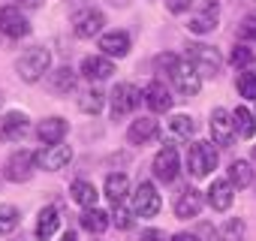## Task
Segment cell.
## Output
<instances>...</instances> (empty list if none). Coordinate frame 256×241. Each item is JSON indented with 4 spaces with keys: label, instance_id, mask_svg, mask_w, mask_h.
I'll use <instances>...</instances> for the list:
<instances>
[{
    "label": "cell",
    "instance_id": "obj_1",
    "mask_svg": "<svg viewBox=\"0 0 256 241\" xmlns=\"http://www.w3.org/2000/svg\"><path fill=\"white\" fill-rule=\"evenodd\" d=\"M217 163H220V154H217V145L211 139L190 142V148H187V172H190V178H196V181L211 178Z\"/></svg>",
    "mask_w": 256,
    "mask_h": 241
},
{
    "label": "cell",
    "instance_id": "obj_2",
    "mask_svg": "<svg viewBox=\"0 0 256 241\" xmlns=\"http://www.w3.org/2000/svg\"><path fill=\"white\" fill-rule=\"evenodd\" d=\"M16 70H18V78H22V82L36 84L42 76L52 72V52H48L46 46H30V48L18 58Z\"/></svg>",
    "mask_w": 256,
    "mask_h": 241
},
{
    "label": "cell",
    "instance_id": "obj_3",
    "mask_svg": "<svg viewBox=\"0 0 256 241\" xmlns=\"http://www.w3.org/2000/svg\"><path fill=\"white\" fill-rule=\"evenodd\" d=\"M184 58L199 70L202 78H217L223 72V54L214 48V46H205V42H190Z\"/></svg>",
    "mask_w": 256,
    "mask_h": 241
},
{
    "label": "cell",
    "instance_id": "obj_4",
    "mask_svg": "<svg viewBox=\"0 0 256 241\" xmlns=\"http://www.w3.org/2000/svg\"><path fill=\"white\" fill-rule=\"evenodd\" d=\"M139 102H145V96H142V90H139L136 84H130V82L114 84L112 94H108V112H112V120H120V118H126V114H133V112L139 108Z\"/></svg>",
    "mask_w": 256,
    "mask_h": 241
},
{
    "label": "cell",
    "instance_id": "obj_5",
    "mask_svg": "<svg viewBox=\"0 0 256 241\" xmlns=\"http://www.w3.org/2000/svg\"><path fill=\"white\" fill-rule=\"evenodd\" d=\"M130 208H133V214L139 220H151V217L160 214L163 199H160V193H157V187L151 181H139L133 187V193H130Z\"/></svg>",
    "mask_w": 256,
    "mask_h": 241
},
{
    "label": "cell",
    "instance_id": "obj_6",
    "mask_svg": "<svg viewBox=\"0 0 256 241\" xmlns=\"http://www.w3.org/2000/svg\"><path fill=\"white\" fill-rule=\"evenodd\" d=\"M151 169H154V178H157V181H163V184L178 181V175H181V154H178V145L163 142V148L154 154Z\"/></svg>",
    "mask_w": 256,
    "mask_h": 241
},
{
    "label": "cell",
    "instance_id": "obj_7",
    "mask_svg": "<svg viewBox=\"0 0 256 241\" xmlns=\"http://www.w3.org/2000/svg\"><path fill=\"white\" fill-rule=\"evenodd\" d=\"M34 172H36V154L28 151V148L12 151V154L6 157V163H4V178L12 181V184H24V181H30Z\"/></svg>",
    "mask_w": 256,
    "mask_h": 241
},
{
    "label": "cell",
    "instance_id": "obj_8",
    "mask_svg": "<svg viewBox=\"0 0 256 241\" xmlns=\"http://www.w3.org/2000/svg\"><path fill=\"white\" fill-rule=\"evenodd\" d=\"M208 127H211V142L217 145V148H229L232 142H235V124H232V112L229 108H223V106H217L214 112H211V118H208Z\"/></svg>",
    "mask_w": 256,
    "mask_h": 241
},
{
    "label": "cell",
    "instance_id": "obj_9",
    "mask_svg": "<svg viewBox=\"0 0 256 241\" xmlns=\"http://www.w3.org/2000/svg\"><path fill=\"white\" fill-rule=\"evenodd\" d=\"M169 78H172V84H175V90H178L181 96H196L199 88H202V76H199V70H196L187 58L178 60V66L172 70Z\"/></svg>",
    "mask_w": 256,
    "mask_h": 241
},
{
    "label": "cell",
    "instance_id": "obj_10",
    "mask_svg": "<svg viewBox=\"0 0 256 241\" xmlns=\"http://www.w3.org/2000/svg\"><path fill=\"white\" fill-rule=\"evenodd\" d=\"M205 205H208V202H205V193H202V190H196V187H184V190L175 196L172 211H175L178 220H193V217L202 214Z\"/></svg>",
    "mask_w": 256,
    "mask_h": 241
},
{
    "label": "cell",
    "instance_id": "obj_11",
    "mask_svg": "<svg viewBox=\"0 0 256 241\" xmlns=\"http://www.w3.org/2000/svg\"><path fill=\"white\" fill-rule=\"evenodd\" d=\"M0 34L10 36V40H24V36H30V22L12 4L10 6H0Z\"/></svg>",
    "mask_w": 256,
    "mask_h": 241
},
{
    "label": "cell",
    "instance_id": "obj_12",
    "mask_svg": "<svg viewBox=\"0 0 256 241\" xmlns=\"http://www.w3.org/2000/svg\"><path fill=\"white\" fill-rule=\"evenodd\" d=\"M70 160H72V148L70 145H46V148H40L36 151V169H42V172H60V169H66L70 166Z\"/></svg>",
    "mask_w": 256,
    "mask_h": 241
},
{
    "label": "cell",
    "instance_id": "obj_13",
    "mask_svg": "<svg viewBox=\"0 0 256 241\" xmlns=\"http://www.w3.org/2000/svg\"><path fill=\"white\" fill-rule=\"evenodd\" d=\"M160 139V124L151 118V114H139L130 127H126V142L142 148V145H151Z\"/></svg>",
    "mask_w": 256,
    "mask_h": 241
},
{
    "label": "cell",
    "instance_id": "obj_14",
    "mask_svg": "<svg viewBox=\"0 0 256 241\" xmlns=\"http://www.w3.org/2000/svg\"><path fill=\"white\" fill-rule=\"evenodd\" d=\"M102 24H106V16L100 12V10H78L76 16H72V34L78 36V40H94V36H100L102 34Z\"/></svg>",
    "mask_w": 256,
    "mask_h": 241
},
{
    "label": "cell",
    "instance_id": "obj_15",
    "mask_svg": "<svg viewBox=\"0 0 256 241\" xmlns=\"http://www.w3.org/2000/svg\"><path fill=\"white\" fill-rule=\"evenodd\" d=\"M142 96H145V106H148L154 114H169V112H172L175 96H172V90H169L160 78H151V82L142 88Z\"/></svg>",
    "mask_w": 256,
    "mask_h": 241
},
{
    "label": "cell",
    "instance_id": "obj_16",
    "mask_svg": "<svg viewBox=\"0 0 256 241\" xmlns=\"http://www.w3.org/2000/svg\"><path fill=\"white\" fill-rule=\"evenodd\" d=\"M96 46H100V52L106 58H114V60L126 58V54H130V48H133L130 34H126V30H106V34L96 36Z\"/></svg>",
    "mask_w": 256,
    "mask_h": 241
},
{
    "label": "cell",
    "instance_id": "obj_17",
    "mask_svg": "<svg viewBox=\"0 0 256 241\" xmlns=\"http://www.w3.org/2000/svg\"><path fill=\"white\" fill-rule=\"evenodd\" d=\"M205 202L214 208V211H229L232 208V202H235V187H232V181L229 178H211V184H208V190H205Z\"/></svg>",
    "mask_w": 256,
    "mask_h": 241
},
{
    "label": "cell",
    "instance_id": "obj_18",
    "mask_svg": "<svg viewBox=\"0 0 256 241\" xmlns=\"http://www.w3.org/2000/svg\"><path fill=\"white\" fill-rule=\"evenodd\" d=\"M217 22H220V4H217V0H205V4H202V10L190 16V22H187V30L202 36V34H211V30L217 28Z\"/></svg>",
    "mask_w": 256,
    "mask_h": 241
},
{
    "label": "cell",
    "instance_id": "obj_19",
    "mask_svg": "<svg viewBox=\"0 0 256 241\" xmlns=\"http://www.w3.org/2000/svg\"><path fill=\"white\" fill-rule=\"evenodd\" d=\"M66 133H70V124H66L60 114H48V118H42L40 124H36L40 145H60L66 139Z\"/></svg>",
    "mask_w": 256,
    "mask_h": 241
},
{
    "label": "cell",
    "instance_id": "obj_20",
    "mask_svg": "<svg viewBox=\"0 0 256 241\" xmlns=\"http://www.w3.org/2000/svg\"><path fill=\"white\" fill-rule=\"evenodd\" d=\"M28 130H30V118L24 112H18V108H12V112H6L0 118V139H6V142L24 139Z\"/></svg>",
    "mask_w": 256,
    "mask_h": 241
},
{
    "label": "cell",
    "instance_id": "obj_21",
    "mask_svg": "<svg viewBox=\"0 0 256 241\" xmlns=\"http://www.w3.org/2000/svg\"><path fill=\"white\" fill-rule=\"evenodd\" d=\"M58 229H60V211H58L54 205H42V208L36 211V223H34V235H36V241H48V238H54Z\"/></svg>",
    "mask_w": 256,
    "mask_h": 241
},
{
    "label": "cell",
    "instance_id": "obj_22",
    "mask_svg": "<svg viewBox=\"0 0 256 241\" xmlns=\"http://www.w3.org/2000/svg\"><path fill=\"white\" fill-rule=\"evenodd\" d=\"M102 193H106V199H108V205L114 208V205H124L126 199H130V178H126L124 172H108L106 175V184H102Z\"/></svg>",
    "mask_w": 256,
    "mask_h": 241
},
{
    "label": "cell",
    "instance_id": "obj_23",
    "mask_svg": "<svg viewBox=\"0 0 256 241\" xmlns=\"http://www.w3.org/2000/svg\"><path fill=\"white\" fill-rule=\"evenodd\" d=\"M78 72H82L88 82H106V78H112L114 64H112V58H106V54H88V58L82 60Z\"/></svg>",
    "mask_w": 256,
    "mask_h": 241
},
{
    "label": "cell",
    "instance_id": "obj_24",
    "mask_svg": "<svg viewBox=\"0 0 256 241\" xmlns=\"http://www.w3.org/2000/svg\"><path fill=\"white\" fill-rule=\"evenodd\" d=\"M76 84H78V72H76L72 66H66V64L48 72V88H52L54 94H60V96L72 94V90H76Z\"/></svg>",
    "mask_w": 256,
    "mask_h": 241
},
{
    "label": "cell",
    "instance_id": "obj_25",
    "mask_svg": "<svg viewBox=\"0 0 256 241\" xmlns=\"http://www.w3.org/2000/svg\"><path fill=\"white\" fill-rule=\"evenodd\" d=\"M70 199H72L76 205H82V208H96V202H100V190L94 187V181H88V178H76V181L70 184Z\"/></svg>",
    "mask_w": 256,
    "mask_h": 241
},
{
    "label": "cell",
    "instance_id": "obj_26",
    "mask_svg": "<svg viewBox=\"0 0 256 241\" xmlns=\"http://www.w3.org/2000/svg\"><path fill=\"white\" fill-rule=\"evenodd\" d=\"M78 226L90 235H102L108 226H112V214L102 211V208H84L82 217H78Z\"/></svg>",
    "mask_w": 256,
    "mask_h": 241
},
{
    "label": "cell",
    "instance_id": "obj_27",
    "mask_svg": "<svg viewBox=\"0 0 256 241\" xmlns=\"http://www.w3.org/2000/svg\"><path fill=\"white\" fill-rule=\"evenodd\" d=\"M226 178L232 181L235 190H247L253 184V166H250V160H232L229 169H226Z\"/></svg>",
    "mask_w": 256,
    "mask_h": 241
},
{
    "label": "cell",
    "instance_id": "obj_28",
    "mask_svg": "<svg viewBox=\"0 0 256 241\" xmlns=\"http://www.w3.org/2000/svg\"><path fill=\"white\" fill-rule=\"evenodd\" d=\"M232 124H235V133L241 139H253L256 136V112H250L247 106H238L232 112Z\"/></svg>",
    "mask_w": 256,
    "mask_h": 241
},
{
    "label": "cell",
    "instance_id": "obj_29",
    "mask_svg": "<svg viewBox=\"0 0 256 241\" xmlns=\"http://www.w3.org/2000/svg\"><path fill=\"white\" fill-rule=\"evenodd\" d=\"M196 118L193 114H172L169 118V133L175 136V139H193L196 136Z\"/></svg>",
    "mask_w": 256,
    "mask_h": 241
},
{
    "label": "cell",
    "instance_id": "obj_30",
    "mask_svg": "<svg viewBox=\"0 0 256 241\" xmlns=\"http://www.w3.org/2000/svg\"><path fill=\"white\" fill-rule=\"evenodd\" d=\"M102 106H106V94H102L100 88H88V90L78 96V112H84V114H100Z\"/></svg>",
    "mask_w": 256,
    "mask_h": 241
},
{
    "label": "cell",
    "instance_id": "obj_31",
    "mask_svg": "<svg viewBox=\"0 0 256 241\" xmlns=\"http://www.w3.org/2000/svg\"><path fill=\"white\" fill-rule=\"evenodd\" d=\"M22 223V211L16 205H0V238H6L18 229Z\"/></svg>",
    "mask_w": 256,
    "mask_h": 241
},
{
    "label": "cell",
    "instance_id": "obj_32",
    "mask_svg": "<svg viewBox=\"0 0 256 241\" xmlns=\"http://www.w3.org/2000/svg\"><path fill=\"white\" fill-rule=\"evenodd\" d=\"M235 88H238V94H241L244 100H256V72L241 70L238 78H235Z\"/></svg>",
    "mask_w": 256,
    "mask_h": 241
},
{
    "label": "cell",
    "instance_id": "obj_33",
    "mask_svg": "<svg viewBox=\"0 0 256 241\" xmlns=\"http://www.w3.org/2000/svg\"><path fill=\"white\" fill-rule=\"evenodd\" d=\"M229 60H232V66H235V70H247V66L253 64V48H250L247 42H238V46L232 48Z\"/></svg>",
    "mask_w": 256,
    "mask_h": 241
},
{
    "label": "cell",
    "instance_id": "obj_34",
    "mask_svg": "<svg viewBox=\"0 0 256 241\" xmlns=\"http://www.w3.org/2000/svg\"><path fill=\"white\" fill-rule=\"evenodd\" d=\"M133 220H136L133 208H126V205H114V208H112V223H114V229H133Z\"/></svg>",
    "mask_w": 256,
    "mask_h": 241
},
{
    "label": "cell",
    "instance_id": "obj_35",
    "mask_svg": "<svg viewBox=\"0 0 256 241\" xmlns=\"http://www.w3.org/2000/svg\"><path fill=\"white\" fill-rule=\"evenodd\" d=\"M238 40L241 42H256V12H247L238 24Z\"/></svg>",
    "mask_w": 256,
    "mask_h": 241
},
{
    "label": "cell",
    "instance_id": "obj_36",
    "mask_svg": "<svg viewBox=\"0 0 256 241\" xmlns=\"http://www.w3.org/2000/svg\"><path fill=\"white\" fill-rule=\"evenodd\" d=\"M241 235H244V223L235 220V217L226 220V226L220 229V238H223V241H241Z\"/></svg>",
    "mask_w": 256,
    "mask_h": 241
},
{
    "label": "cell",
    "instance_id": "obj_37",
    "mask_svg": "<svg viewBox=\"0 0 256 241\" xmlns=\"http://www.w3.org/2000/svg\"><path fill=\"white\" fill-rule=\"evenodd\" d=\"M178 60H181V58H178V54H169V52H166V54H157V58H154V70L172 76V70L178 66Z\"/></svg>",
    "mask_w": 256,
    "mask_h": 241
},
{
    "label": "cell",
    "instance_id": "obj_38",
    "mask_svg": "<svg viewBox=\"0 0 256 241\" xmlns=\"http://www.w3.org/2000/svg\"><path fill=\"white\" fill-rule=\"evenodd\" d=\"M136 241H169V238H166V232H163V229L148 226V229H142V232H139V238H136Z\"/></svg>",
    "mask_w": 256,
    "mask_h": 241
},
{
    "label": "cell",
    "instance_id": "obj_39",
    "mask_svg": "<svg viewBox=\"0 0 256 241\" xmlns=\"http://www.w3.org/2000/svg\"><path fill=\"white\" fill-rule=\"evenodd\" d=\"M190 6H193V0H166V10H169L172 16H184Z\"/></svg>",
    "mask_w": 256,
    "mask_h": 241
},
{
    "label": "cell",
    "instance_id": "obj_40",
    "mask_svg": "<svg viewBox=\"0 0 256 241\" xmlns=\"http://www.w3.org/2000/svg\"><path fill=\"white\" fill-rule=\"evenodd\" d=\"M12 6H18V10H40L42 0H12Z\"/></svg>",
    "mask_w": 256,
    "mask_h": 241
},
{
    "label": "cell",
    "instance_id": "obj_41",
    "mask_svg": "<svg viewBox=\"0 0 256 241\" xmlns=\"http://www.w3.org/2000/svg\"><path fill=\"white\" fill-rule=\"evenodd\" d=\"M169 241H199V238H196V232H175Z\"/></svg>",
    "mask_w": 256,
    "mask_h": 241
},
{
    "label": "cell",
    "instance_id": "obj_42",
    "mask_svg": "<svg viewBox=\"0 0 256 241\" xmlns=\"http://www.w3.org/2000/svg\"><path fill=\"white\" fill-rule=\"evenodd\" d=\"M58 241H78V235H76V232H72V229H66V232H64V235H60V238H58Z\"/></svg>",
    "mask_w": 256,
    "mask_h": 241
},
{
    "label": "cell",
    "instance_id": "obj_43",
    "mask_svg": "<svg viewBox=\"0 0 256 241\" xmlns=\"http://www.w3.org/2000/svg\"><path fill=\"white\" fill-rule=\"evenodd\" d=\"M253 160H256V145H253Z\"/></svg>",
    "mask_w": 256,
    "mask_h": 241
}]
</instances>
